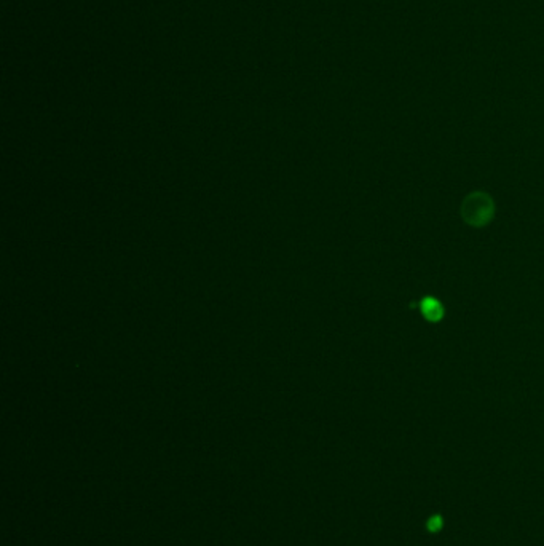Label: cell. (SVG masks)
<instances>
[{
	"label": "cell",
	"mask_w": 544,
	"mask_h": 546,
	"mask_svg": "<svg viewBox=\"0 0 544 546\" xmlns=\"http://www.w3.org/2000/svg\"><path fill=\"white\" fill-rule=\"evenodd\" d=\"M412 308H418L423 318L429 323H439L446 317V308L441 301H437L433 296H426L422 301L412 302Z\"/></svg>",
	"instance_id": "cell-2"
},
{
	"label": "cell",
	"mask_w": 544,
	"mask_h": 546,
	"mask_svg": "<svg viewBox=\"0 0 544 546\" xmlns=\"http://www.w3.org/2000/svg\"><path fill=\"white\" fill-rule=\"evenodd\" d=\"M460 213L463 221L471 227H485L495 215V203L489 194L476 190L464 196Z\"/></svg>",
	"instance_id": "cell-1"
}]
</instances>
